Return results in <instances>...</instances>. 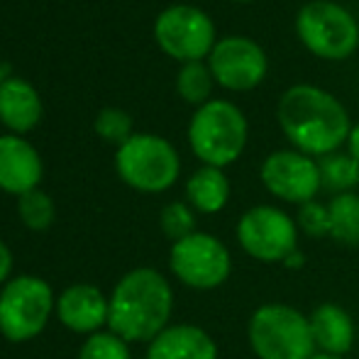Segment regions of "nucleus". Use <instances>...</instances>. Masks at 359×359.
Here are the masks:
<instances>
[{
    "label": "nucleus",
    "instance_id": "15",
    "mask_svg": "<svg viewBox=\"0 0 359 359\" xmlns=\"http://www.w3.org/2000/svg\"><path fill=\"white\" fill-rule=\"evenodd\" d=\"M147 359H217V345L196 325H174L151 340Z\"/></svg>",
    "mask_w": 359,
    "mask_h": 359
},
{
    "label": "nucleus",
    "instance_id": "22",
    "mask_svg": "<svg viewBox=\"0 0 359 359\" xmlns=\"http://www.w3.org/2000/svg\"><path fill=\"white\" fill-rule=\"evenodd\" d=\"M20 217L32 230H47L54 220V203L42 191H27L20 196Z\"/></svg>",
    "mask_w": 359,
    "mask_h": 359
},
{
    "label": "nucleus",
    "instance_id": "14",
    "mask_svg": "<svg viewBox=\"0 0 359 359\" xmlns=\"http://www.w3.org/2000/svg\"><path fill=\"white\" fill-rule=\"evenodd\" d=\"M318 352L332 357H345L357 342V325L352 316L337 303H320L308 316Z\"/></svg>",
    "mask_w": 359,
    "mask_h": 359
},
{
    "label": "nucleus",
    "instance_id": "21",
    "mask_svg": "<svg viewBox=\"0 0 359 359\" xmlns=\"http://www.w3.org/2000/svg\"><path fill=\"white\" fill-rule=\"evenodd\" d=\"M176 88H179L181 98L196 105H205L213 90V74L210 67L203 62H189L181 67L179 79H176Z\"/></svg>",
    "mask_w": 359,
    "mask_h": 359
},
{
    "label": "nucleus",
    "instance_id": "20",
    "mask_svg": "<svg viewBox=\"0 0 359 359\" xmlns=\"http://www.w3.org/2000/svg\"><path fill=\"white\" fill-rule=\"evenodd\" d=\"M318 169H320L323 189L332 191L335 196L352 194V189L359 184V164L350 154L332 151V154H327V156H320Z\"/></svg>",
    "mask_w": 359,
    "mask_h": 359
},
{
    "label": "nucleus",
    "instance_id": "4",
    "mask_svg": "<svg viewBox=\"0 0 359 359\" xmlns=\"http://www.w3.org/2000/svg\"><path fill=\"white\" fill-rule=\"evenodd\" d=\"M189 142L205 166L222 169L245 151L247 118L230 100H208L191 118Z\"/></svg>",
    "mask_w": 359,
    "mask_h": 359
},
{
    "label": "nucleus",
    "instance_id": "26",
    "mask_svg": "<svg viewBox=\"0 0 359 359\" xmlns=\"http://www.w3.org/2000/svg\"><path fill=\"white\" fill-rule=\"evenodd\" d=\"M79 359H130L128 345L118 335H93L86 340Z\"/></svg>",
    "mask_w": 359,
    "mask_h": 359
},
{
    "label": "nucleus",
    "instance_id": "31",
    "mask_svg": "<svg viewBox=\"0 0 359 359\" xmlns=\"http://www.w3.org/2000/svg\"><path fill=\"white\" fill-rule=\"evenodd\" d=\"M232 3H252V0H232Z\"/></svg>",
    "mask_w": 359,
    "mask_h": 359
},
{
    "label": "nucleus",
    "instance_id": "23",
    "mask_svg": "<svg viewBox=\"0 0 359 359\" xmlns=\"http://www.w3.org/2000/svg\"><path fill=\"white\" fill-rule=\"evenodd\" d=\"M95 133L108 142L125 144L133 137V118L120 108H103L95 118Z\"/></svg>",
    "mask_w": 359,
    "mask_h": 359
},
{
    "label": "nucleus",
    "instance_id": "25",
    "mask_svg": "<svg viewBox=\"0 0 359 359\" xmlns=\"http://www.w3.org/2000/svg\"><path fill=\"white\" fill-rule=\"evenodd\" d=\"M161 230L169 240L179 242L196 232V217L186 203H169L161 210Z\"/></svg>",
    "mask_w": 359,
    "mask_h": 359
},
{
    "label": "nucleus",
    "instance_id": "28",
    "mask_svg": "<svg viewBox=\"0 0 359 359\" xmlns=\"http://www.w3.org/2000/svg\"><path fill=\"white\" fill-rule=\"evenodd\" d=\"M347 154L359 164V125L350 130V137H347Z\"/></svg>",
    "mask_w": 359,
    "mask_h": 359
},
{
    "label": "nucleus",
    "instance_id": "3",
    "mask_svg": "<svg viewBox=\"0 0 359 359\" xmlns=\"http://www.w3.org/2000/svg\"><path fill=\"white\" fill-rule=\"evenodd\" d=\"M247 340L257 359H311L318 352L311 320L286 303H264L250 316Z\"/></svg>",
    "mask_w": 359,
    "mask_h": 359
},
{
    "label": "nucleus",
    "instance_id": "5",
    "mask_svg": "<svg viewBox=\"0 0 359 359\" xmlns=\"http://www.w3.org/2000/svg\"><path fill=\"white\" fill-rule=\"evenodd\" d=\"M296 32L311 54L340 62L359 47V25L355 15L332 0H311L296 15Z\"/></svg>",
    "mask_w": 359,
    "mask_h": 359
},
{
    "label": "nucleus",
    "instance_id": "12",
    "mask_svg": "<svg viewBox=\"0 0 359 359\" xmlns=\"http://www.w3.org/2000/svg\"><path fill=\"white\" fill-rule=\"evenodd\" d=\"M210 74L227 90H252L264 81L269 62L250 37H222L210 52Z\"/></svg>",
    "mask_w": 359,
    "mask_h": 359
},
{
    "label": "nucleus",
    "instance_id": "13",
    "mask_svg": "<svg viewBox=\"0 0 359 359\" xmlns=\"http://www.w3.org/2000/svg\"><path fill=\"white\" fill-rule=\"evenodd\" d=\"M42 179V161L34 147L15 135L0 137V189L8 194L34 191Z\"/></svg>",
    "mask_w": 359,
    "mask_h": 359
},
{
    "label": "nucleus",
    "instance_id": "9",
    "mask_svg": "<svg viewBox=\"0 0 359 359\" xmlns=\"http://www.w3.org/2000/svg\"><path fill=\"white\" fill-rule=\"evenodd\" d=\"M154 37L169 57L184 64L203 62L215 47V25L194 5H171L156 18Z\"/></svg>",
    "mask_w": 359,
    "mask_h": 359
},
{
    "label": "nucleus",
    "instance_id": "24",
    "mask_svg": "<svg viewBox=\"0 0 359 359\" xmlns=\"http://www.w3.org/2000/svg\"><path fill=\"white\" fill-rule=\"evenodd\" d=\"M296 225L303 235L308 237H330V213H327V205L318 203V201H308V203L298 205L296 213Z\"/></svg>",
    "mask_w": 359,
    "mask_h": 359
},
{
    "label": "nucleus",
    "instance_id": "11",
    "mask_svg": "<svg viewBox=\"0 0 359 359\" xmlns=\"http://www.w3.org/2000/svg\"><path fill=\"white\" fill-rule=\"evenodd\" d=\"M259 179L274 198L293 205L316 201V194L323 189L318 161L298 149L271 151L262 164Z\"/></svg>",
    "mask_w": 359,
    "mask_h": 359
},
{
    "label": "nucleus",
    "instance_id": "6",
    "mask_svg": "<svg viewBox=\"0 0 359 359\" xmlns=\"http://www.w3.org/2000/svg\"><path fill=\"white\" fill-rule=\"evenodd\" d=\"M115 164L125 184L147 194H159L174 186L181 171L176 149L156 135H133L120 144Z\"/></svg>",
    "mask_w": 359,
    "mask_h": 359
},
{
    "label": "nucleus",
    "instance_id": "27",
    "mask_svg": "<svg viewBox=\"0 0 359 359\" xmlns=\"http://www.w3.org/2000/svg\"><path fill=\"white\" fill-rule=\"evenodd\" d=\"M10 266H13V255H10L8 247H5L3 242H0V281L8 279Z\"/></svg>",
    "mask_w": 359,
    "mask_h": 359
},
{
    "label": "nucleus",
    "instance_id": "16",
    "mask_svg": "<svg viewBox=\"0 0 359 359\" xmlns=\"http://www.w3.org/2000/svg\"><path fill=\"white\" fill-rule=\"evenodd\" d=\"M110 303H105L103 293L93 286H72L59 298V318L67 327L76 332H90L108 320Z\"/></svg>",
    "mask_w": 359,
    "mask_h": 359
},
{
    "label": "nucleus",
    "instance_id": "2",
    "mask_svg": "<svg viewBox=\"0 0 359 359\" xmlns=\"http://www.w3.org/2000/svg\"><path fill=\"white\" fill-rule=\"evenodd\" d=\"M171 308L174 293L169 281L154 269H135L115 286L108 323L123 340H154L161 330H166Z\"/></svg>",
    "mask_w": 359,
    "mask_h": 359
},
{
    "label": "nucleus",
    "instance_id": "32",
    "mask_svg": "<svg viewBox=\"0 0 359 359\" xmlns=\"http://www.w3.org/2000/svg\"><path fill=\"white\" fill-rule=\"evenodd\" d=\"M0 79H3V74H0ZM0 83H3V81H0Z\"/></svg>",
    "mask_w": 359,
    "mask_h": 359
},
{
    "label": "nucleus",
    "instance_id": "18",
    "mask_svg": "<svg viewBox=\"0 0 359 359\" xmlns=\"http://www.w3.org/2000/svg\"><path fill=\"white\" fill-rule=\"evenodd\" d=\"M186 196L191 205L205 215L220 213L230 201V181L215 166H201L186 184Z\"/></svg>",
    "mask_w": 359,
    "mask_h": 359
},
{
    "label": "nucleus",
    "instance_id": "8",
    "mask_svg": "<svg viewBox=\"0 0 359 359\" xmlns=\"http://www.w3.org/2000/svg\"><path fill=\"white\" fill-rule=\"evenodd\" d=\"M171 271L186 286L210 291L230 279L232 259L227 247L208 232H194L174 242L169 257Z\"/></svg>",
    "mask_w": 359,
    "mask_h": 359
},
{
    "label": "nucleus",
    "instance_id": "29",
    "mask_svg": "<svg viewBox=\"0 0 359 359\" xmlns=\"http://www.w3.org/2000/svg\"><path fill=\"white\" fill-rule=\"evenodd\" d=\"M284 264H286V266H301V264H303V255H301V252H293V255L288 257Z\"/></svg>",
    "mask_w": 359,
    "mask_h": 359
},
{
    "label": "nucleus",
    "instance_id": "17",
    "mask_svg": "<svg viewBox=\"0 0 359 359\" xmlns=\"http://www.w3.org/2000/svg\"><path fill=\"white\" fill-rule=\"evenodd\" d=\"M42 118V100L37 90L22 79H5L0 83V120L15 133H27Z\"/></svg>",
    "mask_w": 359,
    "mask_h": 359
},
{
    "label": "nucleus",
    "instance_id": "19",
    "mask_svg": "<svg viewBox=\"0 0 359 359\" xmlns=\"http://www.w3.org/2000/svg\"><path fill=\"white\" fill-rule=\"evenodd\" d=\"M330 213V240L345 247H359V196L340 194L327 203Z\"/></svg>",
    "mask_w": 359,
    "mask_h": 359
},
{
    "label": "nucleus",
    "instance_id": "1",
    "mask_svg": "<svg viewBox=\"0 0 359 359\" xmlns=\"http://www.w3.org/2000/svg\"><path fill=\"white\" fill-rule=\"evenodd\" d=\"M286 140L308 156H327L350 137V115L327 90L311 83L291 86L276 105Z\"/></svg>",
    "mask_w": 359,
    "mask_h": 359
},
{
    "label": "nucleus",
    "instance_id": "30",
    "mask_svg": "<svg viewBox=\"0 0 359 359\" xmlns=\"http://www.w3.org/2000/svg\"><path fill=\"white\" fill-rule=\"evenodd\" d=\"M311 359H342V357H332V355H323V352H316Z\"/></svg>",
    "mask_w": 359,
    "mask_h": 359
},
{
    "label": "nucleus",
    "instance_id": "10",
    "mask_svg": "<svg viewBox=\"0 0 359 359\" xmlns=\"http://www.w3.org/2000/svg\"><path fill=\"white\" fill-rule=\"evenodd\" d=\"M52 306V288L42 279H13L0 293V330L13 342L29 340L47 325Z\"/></svg>",
    "mask_w": 359,
    "mask_h": 359
},
{
    "label": "nucleus",
    "instance_id": "7",
    "mask_svg": "<svg viewBox=\"0 0 359 359\" xmlns=\"http://www.w3.org/2000/svg\"><path fill=\"white\" fill-rule=\"evenodd\" d=\"M237 242L262 264H284L298 252V225L276 205H255L237 222Z\"/></svg>",
    "mask_w": 359,
    "mask_h": 359
}]
</instances>
